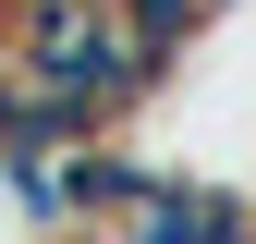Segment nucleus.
I'll return each instance as SVG.
<instances>
[{"label":"nucleus","instance_id":"obj_3","mask_svg":"<svg viewBox=\"0 0 256 244\" xmlns=\"http://www.w3.org/2000/svg\"><path fill=\"white\" fill-rule=\"evenodd\" d=\"M86 244H110V232H86Z\"/></svg>","mask_w":256,"mask_h":244},{"label":"nucleus","instance_id":"obj_1","mask_svg":"<svg viewBox=\"0 0 256 244\" xmlns=\"http://www.w3.org/2000/svg\"><path fill=\"white\" fill-rule=\"evenodd\" d=\"M0 244H86L74 196H61V146H37V159H0Z\"/></svg>","mask_w":256,"mask_h":244},{"label":"nucleus","instance_id":"obj_2","mask_svg":"<svg viewBox=\"0 0 256 244\" xmlns=\"http://www.w3.org/2000/svg\"><path fill=\"white\" fill-rule=\"evenodd\" d=\"M110 12H134V37L171 61V74H183V49H196V37H220L244 0H110Z\"/></svg>","mask_w":256,"mask_h":244}]
</instances>
